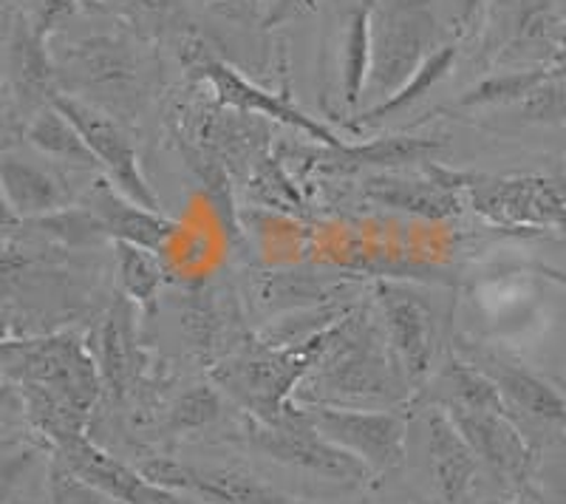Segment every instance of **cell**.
I'll list each match as a JSON object with an SVG mask.
<instances>
[{
	"instance_id": "d6a6232c",
	"label": "cell",
	"mask_w": 566,
	"mask_h": 504,
	"mask_svg": "<svg viewBox=\"0 0 566 504\" xmlns=\"http://www.w3.org/2000/svg\"><path fill=\"white\" fill-rule=\"evenodd\" d=\"M317 0H275L266 14V27H277V23H286L292 18H301V14L315 12Z\"/></svg>"
},
{
	"instance_id": "8fae6325",
	"label": "cell",
	"mask_w": 566,
	"mask_h": 504,
	"mask_svg": "<svg viewBox=\"0 0 566 504\" xmlns=\"http://www.w3.org/2000/svg\"><path fill=\"white\" fill-rule=\"evenodd\" d=\"M422 451L439 504H464L476 482L479 460L442 406L422 411Z\"/></svg>"
},
{
	"instance_id": "30bf717a",
	"label": "cell",
	"mask_w": 566,
	"mask_h": 504,
	"mask_svg": "<svg viewBox=\"0 0 566 504\" xmlns=\"http://www.w3.org/2000/svg\"><path fill=\"white\" fill-rule=\"evenodd\" d=\"M136 468L154 485L179 496H193L205 504H301L264 485L252 473L230 471V468H196L161 456L139 462Z\"/></svg>"
},
{
	"instance_id": "277c9868",
	"label": "cell",
	"mask_w": 566,
	"mask_h": 504,
	"mask_svg": "<svg viewBox=\"0 0 566 504\" xmlns=\"http://www.w3.org/2000/svg\"><path fill=\"white\" fill-rule=\"evenodd\" d=\"M241 437H244V442L252 451L264 453L266 460L295 468V471L315 473V476L332 479V482H348V485H363L371 476V471L357 456H352L340 445L326 440L306 420L297 402L281 420L264 422L258 420V417H250Z\"/></svg>"
},
{
	"instance_id": "cb8c5ba5",
	"label": "cell",
	"mask_w": 566,
	"mask_h": 504,
	"mask_svg": "<svg viewBox=\"0 0 566 504\" xmlns=\"http://www.w3.org/2000/svg\"><path fill=\"white\" fill-rule=\"evenodd\" d=\"M27 139L40 154L54 159V162H69L77 165V168H94L97 165V159H94L91 148L85 145L77 125L71 123L63 111L54 108V105H45V108H40L29 119Z\"/></svg>"
},
{
	"instance_id": "4dcf8cb0",
	"label": "cell",
	"mask_w": 566,
	"mask_h": 504,
	"mask_svg": "<svg viewBox=\"0 0 566 504\" xmlns=\"http://www.w3.org/2000/svg\"><path fill=\"white\" fill-rule=\"evenodd\" d=\"M77 9H80V0H40L38 12H34L32 18L34 32L49 43V38L60 29V23H63L65 18H71Z\"/></svg>"
},
{
	"instance_id": "e575fe53",
	"label": "cell",
	"mask_w": 566,
	"mask_h": 504,
	"mask_svg": "<svg viewBox=\"0 0 566 504\" xmlns=\"http://www.w3.org/2000/svg\"><path fill=\"white\" fill-rule=\"evenodd\" d=\"M484 504H530V502L527 496H522V498H510V502H484Z\"/></svg>"
},
{
	"instance_id": "9a60e30c",
	"label": "cell",
	"mask_w": 566,
	"mask_h": 504,
	"mask_svg": "<svg viewBox=\"0 0 566 504\" xmlns=\"http://www.w3.org/2000/svg\"><path fill=\"white\" fill-rule=\"evenodd\" d=\"M65 83L77 88L97 91H128L139 80V57L130 52L123 38L111 34H94L71 43L65 52Z\"/></svg>"
},
{
	"instance_id": "f546056e",
	"label": "cell",
	"mask_w": 566,
	"mask_h": 504,
	"mask_svg": "<svg viewBox=\"0 0 566 504\" xmlns=\"http://www.w3.org/2000/svg\"><path fill=\"white\" fill-rule=\"evenodd\" d=\"M99 7L116 12L119 18L130 20L136 27H145L148 20L154 23H165L170 14V0H97Z\"/></svg>"
},
{
	"instance_id": "ffe728a7",
	"label": "cell",
	"mask_w": 566,
	"mask_h": 504,
	"mask_svg": "<svg viewBox=\"0 0 566 504\" xmlns=\"http://www.w3.org/2000/svg\"><path fill=\"white\" fill-rule=\"evenodd\" d=\"M103 371V382L116 400H123L128 391L130 371H134V304L128 297H119L97 335L88 343Z\"/></svg>"
},
{
	"instance_id": "f1b7e54d",
	"label": "cell",
	"mask_w": 566,
	"mask_h": 504,
	"mask_svg": "<svg viewBox=\"0 0 566 504\" xmlns=\"http://www.w3.org/2000/svg\"><path fill=\"white\" fill-rule=\"evenodd\" d=\"M49 479H52L49 482V498H52V504H116L114 498H108L97 487H91L88 482H83L63 460L54 462L52 476Z\"/></svg>"
},
{
	"instance_id": "5bb4252c",
	"label": "cell",
	"mask_w": 566,
	"mask_h": 504,
	"mask_svg": "<svg viewBox=\"0 0 566 504\" xmlns=\"http://www.w3.org/2000/svg\"><path fill=\"white\" fill-rule=\"evenodd\" d=\"M201 74H205L207 83L212 85L219 103L227 105V108H235L241 111V114H264V117L277 119V123L292 125V128L310 134L312 139H321L326 148H343V145H346L340 143L332 130L323 128L317 119L306 117L303 111H297L295 105L286 103L283 97H277V94L258 88L255 83L241 77L235 69H230V65L221 63V60H212V57L201 60Z\"/></svg>"
},
{
	"instance_id": "4316f807",
	"label": "cell",
	"mask_w": 566,
	"mask_h": 504,
	"mask_svg": "<svg viewBox=\"0 0 566 504\" xmlns=\"http://www.w3.org/2000/svg\"><path fill=\"white\" fill-rule=\"evenodd\" d=\"M219 414H221L219 391L210 386H193L187 395H181L179 402L174 406L168 428L174 433L199 431V428L219 420Z\"/></svg>"
},
{
	"instance_id": "7c38bea8",
	"label": "cell",
	"mask_w": 566,
	"mask_h": 504,
	"mask_svg": "<svg viewBox=\"0 0 566 504\" xmlns=\"http://www.w3.org/2000/svg\"><path fill=\"white\" fill-rule=\"evenodd\" d=\"M462 360L476 366L482 375L493 380L513 420L524 417L538 426H566V395H560L553 382L530 371L527 366L504 360L495 351L479 349V346H464Z\"/></svg>"
},
{
	"instance_id": "ac0fdd59",
	"label": "cell",
	"mask_w": 566,
	"mask_h": 504,
	"mask_svg": "<svg viewBox=\"0 0 566 504\" xmlns=\"http://www.w3.org/2000/svg\"><path fill=\"white\" fill-rule=\"evenodd\" d=\"M91 208L105 224L108 235H114L116 241H125V244L142 246V250L161 252L179 233L176 221L130 201L111 181H99L97 190L91 193Z\"/></svg>"
},
{
	"instance_id": "484cf974",
	"label": "cell",
	"mask_w": 566,
	"mask_h": 504,
	"mask_svg": "<svg viewBox=\"0 0 566 504\" xmlns=\"http://www.w3.org/2000/svg\"><path fill=\"white\" fill-rule=\"evenodd\" d=\"M116 270H119L125 297L145 315H150L161 290V266L154 259V252L116 241Z\"/></svg>"
},
{
	"instance_id": "5b68a950",
	"label": "cell",
	"mask_w": 566,
	"mask_h": 504,
	"mask_svg": "<svg viewBox=\"0 0 566 504\" xmlns=\"http://www.w3.org/2000/svg\"><path fill=\"white\" fill-rule=\"evenodd\" d=\"M444 176L459 190H468L479 213L495 224L566 230V179H547V176L499 179L482 174H457L448 168Z\"/></svg>"
},
{
	"instance_id": "6da1fadb",
	"label": "cell",
	"mask_w": 566,
	"mask_h": 504,
	"mask_svg": "<svg viewBox=\"0 0 566 504\" xmlns=\"http://www.w3.org/2000/svg\"><path fill=\"white\" fill-rule=\"evenodd\" d=\"M328 340L332 329L312 371L297 386L295 402L371 411L411 406L413 395L399 377L386 335L371 321L360 324L348 317L335 329V343Z\"/></svg>"
},
{
	"instance_id": "7402d4cb",
	"label": "cell",
	"mask_w": 566,
	"mask_h": 504,
	"mask_svg": "<svg viewBox=\"0 0 566 504\" xmlns=\"http://www.w3.org/2000/svg\"><path fill=\"white\" fill-rule=\"evenodd\" d=\"M368 72H371V0H363L346 18L343 32L340 94L346 111H357L366 99Z\"/></svg>"
},
{
	"instance_id": "52a82bcc",
	"label": "cell",
	"mask_w": 566,
	"mask_h": 504,
	"mask_svg": "<svg viewBox=\"0 0 566 504\" xmlns=\"http://www.w3.org/2000/svg\"><path fill=\"white\" fill-rule=\"evenodd\" d=\"M374 301L380 306L382 335L397 363L399 377L413 397L428 388L437 355V321L431 306L424 304L411 286L377 284Z\"/></svg>"
},
{
	"instance_id": "3957f363",
	"label": "cell",
	"mask_w": 566,
	"mask_h": 504,
	"mask_svg": "<svg viewBox=\"0 0 566 504\" xmlns=\"http://www.w3.org/2000/svg\"><path fill=\"white\" fill-rule=\"evenodd\" d=\"M326 332L297 346V349H264L258 355H241L235 360L221 363L212 377L230 391L235 400L244 402L258 420H281L295 406V391L315 366L317 355L326 346Z\"/></svg>"
},
{
	"instance_id": "603a6c76",
	"label": "cell",
	"mask_w": 566,
	"mask_h": 504,
	"mask_svg": "<svg viewBox=\"0 0 566 504\" xmlns=\"http://www.w3.org/2000/svg\"><path fill=\"white\" fill-rule=\"evenodd\" d=\"M459 57V43L453 40V43H442L437 49V52L431 54V60L419 69L417 74H413L411 80H408L402 88L394 94V97H388L386 103H377V105H368V108L357 111V114H352V117L346 119L348 128L360 130V128H371V125L382 123V119L394 117V114H399V111H406L408 105L417 103L419 97H422L424 91H431L433 85L439 83V80L448 77V72L453 69V63H457Z\"/></svg>"
},
{
	"instance_id": "d6986e66",
	"label": "cell",
	"mask_w": 566,
	"mask_h": 504,
	"mask_svg": "<svg viewBox=\"0 0 566 504\" xmlns=\"http://www.w3.org/2000/svg\"><path fill=\"white\" fill-rule=\"evenodd\" d=\"M0 181H3L9 216H18L20 221L54 216L69 204V193L57 176L14 156H7L0 165Z\"/></svg>"
},
{
	"instance_id": "8992f818",
	"label": "cell",
	"mask_w": 566,
	"mask_h": 504,
	"mask_svg": "<svg viewBox=\"0 0 566 504\" xmlns=\"http://www.w3.org/2000/svg\"><path fill=\"white\" fill-rule=\"evenodd\" d=\"M301 406V402H297ZM306 420L317 431L348 451L371 471V476L397 471L406 462L408 420L397 408L371 411V408L301 406Z\"/></svg>"
},
{
	"instance_id": "d4e9b609",
	"label": "cell",
	"mask_w": 566,
	"mask_h": 504,
	"mask_svg": "<svg viewBox=\"0 0 566 504\" xmlns=\"http://www.w3.org/2000/svg\"><path fill=\"white\" fill-rule=\"evenodd\" d=\"M555 77L553 65H541V69H530V72H502L493 77H484L473 88H468L462 97L457 99V108H495V105H518L538 88L541 83H547Z\"/></svg>"
},
{
	"instance_id": "e0dca14e",
	"label": "cell",
	"mask_w": 566,
	"mask_h": 504,
	"mask_svg": "<svg viewBox=\"0 0 566 504\" xmlns=\"http://www.w3.org/2000/svg\"><path fill=\"white\" fill-rule=\"evenodd\" d=\"M428 181L417 179H397V176H374L366 181L363 196L374 204L388 210H399V213L422 216V219H451L459 213V188L453 185L444 168L431 165L428 168Z\"/></svg>"
},
{
	"instance_id": "44dd1931",
	"label": "cell",
	"mask_w": 566,
	"mask_h": 504,
	"mask_svg": "<svg viewBox=\"0 0 566 504\" xmlns=\"http://www.w3.org/2000/svg\"><path fill=\"white\" fill-rule=\"evenodd\" d=\"M442 139L431 136H388V139H371L363 145H343L332 148L337 162H328V170H357V168H399V165L422 162L442 150Z\"/></svg>"
},
{
	"instance_id": "4fadbf2b",
	"label": "cell",
	"mask_w": 566,
	"mask_h": 504,
	"mask_svg": "<svg viewBox=\"0 0 566 504\" xmlns=\"http://www.w3.org/2000/svg\"><path fill=\"white\" fill-rule=\"evenodd\" d=\"M57 460H63L83 482H88L91 487H97L99 493H105V496L119 504H190L179 493H170L148 482L139 473V468H128L114 460V456H108L88 437L60 448Z\"/></svg>"
},
{
	"instance_id": "ba28073f",
	"label": "cell",
	"mask_w": 566,
	"mask_h": 504,
	"mask_svg": "<svg viewBox=\"0 0 566 504\" xmlns=\"http://www.w3.org/2000/svg\"><path fill=\"white\" fill-rule=\"evenodd\" d=\"M52 105L63 111L65 117L77 125V130L83 134L85 145L91 148L97 165L105 170L108 181L119 193H125L130 201L142 204V208L161 213L159 196L154 193V188H150L145 174H142L139 156H136L134 145H130L125 130L108 114H103L97 105L74 97V94H57L52 99Z\"/></svg>"
},
{
	"instance_id": "1f68e13d",
	"label": "cell",
	"mask_w": 566,
	"mask_h": 504,
	"mask_svg": "<svg viewBox=\"0 0 566 504\" xmlns=\"http://www.w3.org/2000/svg\"><path fill=\"white\" fill-rule=\"evenodd\" d=\"M459 9H457V18L451 23V32L457 38V43H464L468 38H473L476 32L479 20H482V9L488 0H457Z\"/></svg>"
},
{
	"instance_id": "83f0119b",
	"label": "cell",
	"mask_w": 566,
	"mask_h": 504,
	"mask_svg": "<svg viewBox=\"0 0 566 504\" xmlns=\"http://www.w3.org/2000/svg\"><path fill=\"white\" fill-rule=\"evenodd\" d=\"M522 123H566V80L549 77L518 103Z\"/></svg>"
},
{
	"instance_id": "7a4b0ae2",
	"label": "cell",
	"mask_w": 566,
	"mask_h": 504,
	"mask_svg": "<svg viewBox=\"0 0 566 504\" xmlns=\"http://www.w3.org/2000/svg\"><path fill=\"white\" fill-rule=\"evenodd\" d=\"M439 49L437 0H371V72L366 99L394 97Z\"/></svg>"
},
{
	"instance_id": "2e32d148",
	"label": "cell",
	"mask_w": 566,
	"mask_h": 504,
	"mask_svg": "<svg viewBox=\"0 0 566 504\" xmlns=\"http://www.w3.org/2000/svg\"><path fill=\"white\" fill-rule=\"evenodd\" d=\"M9 83L20 108L34 111L52 105L57 97V65L45 52V40L34 32L32 18L20 14L9 32Z\"/></svg>"
},
{
	"instance_id": "836d02e7",
	"label": "cell",
	"mask_w": 566,
	"mask_h": 504,
	"mask_svg": "<svg viewBox=\"0 0 566 504\" xmlns=\"http://www.w3.org/2000/svg\"><path fill=\"white\" fill-rule=\"evenodd\" d=\"M530 504H566V482L544 487V491H527Z\"/></svg>"
},
{
	"instance_id": "9c48e42d",
	"label": "cell",
	"mask_w": 566,
	"mask_h": 504,
	"mask_svg": "<svg viewBox=\"0 0 566 504\" xmlns=\"http://www.w3.org/2000/svg\"><path fill=\"white\" fill-rule=\"evenodd\" d=\"M444 411L473 448L479 465H488L507 485L522 491L527 487L535 471V448L510 411H484V408H444Z\"/></svg>"
}]
</instances>
